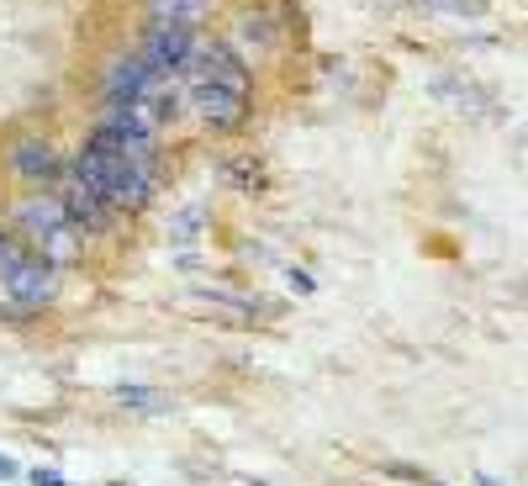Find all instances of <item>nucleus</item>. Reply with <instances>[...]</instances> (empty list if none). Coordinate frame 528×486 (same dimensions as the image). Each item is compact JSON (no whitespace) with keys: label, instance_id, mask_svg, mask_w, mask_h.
<instances>
[{"label":"nucleus","instance_id":"obj_1","mask_svg":"<svg viewBox=\"0 0 528 486\" xmlns=\"http://www.w3.org/2000/svg\"><path fill=\"white\" fill-rule=\"evenodd\" d=\"M11 222H16V238H22L32 254L53 259V265H69V259H80V249H85L80 233L69 228L59 196H43V191L22 196V201H16V212H11Z\"/></svg>","mask_w":528,"mask_h":486},{"label":"nucleus","instance_id":"obj_2","mask_svg":"<svg viewBox=\"0 0 528 486\" xmlns=\"http://www.w3.org/2000/svg\"><path fill=\"white\" fill-rule=\"evenodd\" d=\"M0 296H6V307L16 317L43 312L48 302H59V265L43 259V254H32V249H22L16 259L0 265Z\"/></svg>","mask_w":528,"mask_h":486},{"label":"nucleus","instance_id":"obj_3","mask_svg":"<svg viewBox=\"0 0 528 486\" xmlns=\"http://www.w3.org/2000/svg\"><path fill=\"white\" fill-rule=\"evenodd\" d=\"M180 85H222V90H243V96H249L254 69L228 37H196L191 59L180 69Z\"/></svg>","mask_w":528,"mask_h":486},{"label":"nucleus","instance_id":"obj_4","mask_svg":"<svg viewBox=\"0 0 528 486\" xmlns=\"http://www.w3.org/2000/svg\"><path fill=\"white\" fill-rule=\"evenodd\" d=\"M185 111L217 138H233L249 127V96L243 90H222V85H185Z\"/></svg>","mask_w":528,"mask_h":486},{"label":"nucleus","instance_id":"obj_5","mask_svg":"<svg viewBox=\"0 0 528 486\" xmlns=\"http://www.w3.org/2000/svg\"><path fill=\"white\" fill-rule=\"evenodd\" d=\"M6 170L16 180H27V185H53V180H64V154H59L53 138L22 133V138H11V148H6Z\"/></svg>","mask_w":528,"mask_h":486},{"label":"nucleus","instance_id":"obj_6","mask_svg":"<svg viewBox=\"0 0 528 486\" xmlns=\"http://www.w3.org/2000/svg\"><path fill=\"white\" fill-rule=\"evenodd\" d=\"M191 48H196V27H185V22H154V27L143 32L138 59L148 64V74H180L185 59H191Z\"/></svg>","mask_w":528,"mask_h":486},{"label":"nucleus","instance_id":"obj_7","mask_svg":"<svg viewBox=\"0 0 528 486\" xmlns=\"http://www.w3.org/2000/svg\"><path fill=\"white\" fill-rule=\"evenodd\" d=\"M59 207H64L69 228L80 233V238H85V233H106V228H111V207H106L96 191H90V185H80V180H69V185H64Z\"/></svg>","mask_w":528,"mask_h":486},{"label":"nucleus","instance_id":"obj_8","mask_svg":"<svg viewBox=\"0 0 528 486\" xmlns=\"http://www.w3.org/2000/svg\"><path fill=\"white\" fill-rule=\"evenodd\" d=\"M148 80H154V74H148V64L138 59V53H122V59H111V69H106L101 96H106V106H127Z\"/></svg>","mask_w":528,"mask_h":486},{"label":"nucleus","instance_id":"obj_9","mask_svg":"<svg viewBox=\"0 0 528 486\" xmlns=\"http://www.w3.org/2000/svg\"><path fill=\"white\" fill-rule=\"evenodd\" d=\"M233 37L243 48H254V53H264V48H275L280 43V22L264 6H243L238 16H233Z\"/></svg>","mask_w":528,"mask_h":486},{"label":"nucleus","instance_id":"obj_10","mask_svg":"<svg viewBox=\"0 0 528 486\" xmlns=\"http://www.w3.org/2000/svg\"><path fill=\"white\" fill-rule=\"evenodd\" d=\"M117 402L127 407V413H143V418L169 413V397H164L159 386H117Z\"/></svg>","mask_w":528,"mask_h":486},{"label":"nucleus","instance_id":"obj_11","mask_svg":"<svg viewBox=\"0 0 528 486\" xmlns=\"http://www.w3.org/2000/svg\"><path fill=\"white\" fill-rule=\"evenodd\" d=\"M222 180L238 185V191H259V185H264V164L254 154H228V159H222Z\"/></svg>","mask_w":528,"mask_h":486},{"label":"nucleus","instance_id":"obj_12","mask_svg":"<svg viewBox=\"0 0 528 486\" xmlns=\"http://www.w3.org/2000/svg\"><path fill=\"white\" fill-rule=\"evenodd\" d=\"M27 249V243L22 238H16L11 228H0V265H6V259H16V254H22Z\"/></svg>","mask_w":528,"mask_h":486},{"label":"nucleus","instance_id":"obj_13","mask_svg":"<svg viewBox=\"0 0 528 486\" xmlns=\"http://www.w3.org/2000/svg\"><path fill=\"white\" fill-rule=\"evenodd\" d=\"M32 486H69V476H59V471H43V465H37V471H32Z\"/></svg>","mask_w":528,"mask_h":486},{"label":"nucleus","instance_id":"obj_14","mask_svg":"<svg viewBox=\"0 0 528 486\" xmlns=\"http://www.w3.org/2000/svg\"><path fill=\"white\" fill-rule=\"evenodd\" d=\"M16 476H22V465H16L11 455H0V481H16Z\"/></svg>","mask_w":528,"mask_h":486},{"label":"nucleus","instance_id":"obj_15","mask_svg":"<svg viewBox=\"0 0 528 486\" xmlns=\"http://www.w3.org/2000/svg\"><path fill=\"white\" fill-rule=\"evenodd\" d=\"M291 286H296L301 296H307V291H317V286H312V275H307V270H291Z\"/></svg>","mask_w":528,"mask_h":486},{"label":"nucleus","instance_id":"obj_16","mask_svg":"<svg viewBox=\"0 0 528 486\" xmlns=\"http://www.w3.org/2000/svg\"><path fill=\"white\" fill-rule=\"evenodd\" d=\"M481 486H502V481H497V476H481Z\"/></svg>","mask_w":528,"mask_h":486},{"label":"nucleus","instance_id":"obj_17","mask_svg":"<svg viewBox=\"0 0 528 486\" xmlns=\"http://www.w3.org/2000/svg\"><path fill=\"white\" fill-rule=\"evenodd\" d=\"M0 312H11V307H6V296H0ZM11 317H16V312H11Z\"/></svg>","mask_w":528,"mask_h":486}]
</instances>
